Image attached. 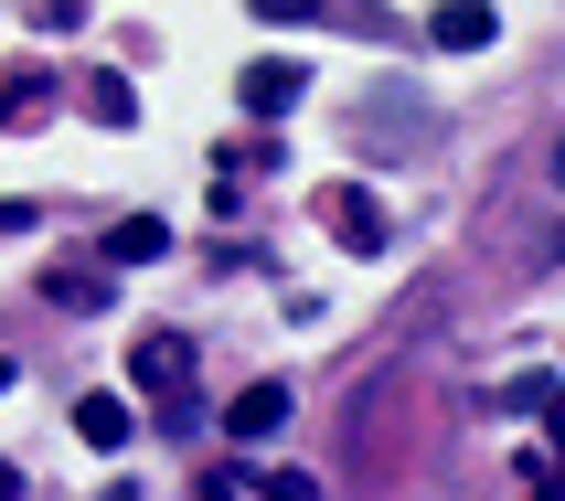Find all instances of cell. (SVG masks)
<instances>
[{"label":"cell","mask_w":565,"mask_h":501,"mask_svg":"<svg viewBox=\"0 0 565 501\" xmlns=\"http://www.w3.org/2000/svg\"><path fill=\"white\" fill-rule=\"evenodd\" d=\"M555 182H565V139H555Z\"/></svg>","instance_id":"5bb4252c"},{"label":"cell","mask_w":565,"mask_h":501,"mask_svg":"<svg viewBox=\"0 0 565 501\" xmlns=\"http://www.w3.org/2000/svg\"><path fill=\"white\" fill-rule=\"evenodd\" d=\"M320 214H331V235H342L352 256H384V203L363 182H331V192H320Z\"/></svg>","instance_id":"7a4b0ae2"},{"label":"cell","mask_w":565,"mask_h":501,"mask_svg":"<svg viewBox=\"0 0 565 501\" xmlns=\"http://www.w3.org/2000/svg\"><path fill=\"white\" fill-rule=\"evenodd\" d=\"M256 501H320L310 470H256Z\"/></svg>","instance_id":"8fae6325"},{"label":"cell","mask_w":565,"mask_h":501,"mask_svg":"<svg viewBox=\"0 0 565 501\" xmlns=\"http://www.w3.org/2000/svg\"><path fill=\"white\" fill-rule=\"evenodd\" d=\"M224 427H235V438H278L288 427V384H246V395L224 406Z\"/></svg>","instance_id":"277c9868"},{"label":"cell","mask_w":565,"mask_h":501,"mask_svg":"<svg viewBox=\"0 0 565 501\" xmlns=\"http://www.w3.org/2000/svg\"><path fill=\"white\" fill-rule=\"evenodd\" d=\"M491 32H502V11H480V0H448L438 22H427V43H438V54H480Z\"/></svg>","instance_id":"3957f363"},{"label":"cell","mask_w":565,"mask_h":501,"mask_svg":"<svg viewBox=\"0 0 565 501\" xmlns=\"http://www.w3.org/2000/svg\"><path fill=\"white\" fill-rule=\"evenodd\" d=\"M288 96H299V64H256V75H246V107H256V118H278Z\"/></svg>","instance_id":"9c48e42d"},{"label":"cell","mask_w":565,"mask_h":501,"mask_svg":"<svg viewBox=\"0 0 565 501\" xmlns=\"http://www.w3.org/2000/svg\"><path fill=\"white\" fill-rule=\"evenodd\" d=\"M43 299H54V310H107V278H96V267H54Z\"/></svg>","instance_id":"52a82bcc"},{"label":"cell","mask_w":565,"mask_h":501,"mask_svg":"<svg viewBox=\"0 0 565 501\" xmlns=\"http://www.w3.org/2000/svg\"><path fill=\"white\" fill-rule=\"evenodd\" d=\"M75 438L86 448H128V406L118 395H75Z\"/></svg>","instance_id":"8992f818"},{"label":"cell","mask_w":565,"mask_h":501,"mask_svg":"<svg viewBox=\"0 0 565 501\" xmlns=\"http://www.w3.org/2000/svg\"><path fill=\"white\" fill-rule=\"evenodd\" d=\"M0 501H22V470H11V459H0Z\"/></svg>","instance_id":"4fadbf2b"},{"label":"cell","mask_w":565,"mask_h":501,"mask_svg":"<svg viewBox=\"0 0 565 501\" xmlns=\"http://www.w3.org/2000/svg\"><path fill=\"white\" fill-rule=\"evenodd\" d=\"M86 118L128 128V118H139V86H128V75H86Z\"/></svg>","instance_id":"ba28073f"},{"label":"cell","mask_w":565,"mask_h":501,"mask_svg":"<svg viewBox=\"0 0 565 501\" xmlns=\"http://www.w3.org/2000/svg\"><path fill=\"white\" fill-rule=\"evenodd\" d=\"M171 256V224L139 214V224H107V267H160Z\"/></svg>","instance_id":"5b68a950"},{"label":"cell","mask_w":565,"mask_h":501,"mask_svg":"<svg viewBox=\"0 0 565 501\" xmlns=\"http://www.w3.org/2000/svg\"><path fill=\"white\" fill-rule=\"evenodd\" d=\"M128 374L150 384L160 406H182V395H192V342H182V331H139V352H128Z\"/></svg>","instance_id":"6da1fadb"},{"label":"cell","mask_w":565,"mask_h":501,"mask_svg":"<svg viewBox=\"0 0 565 501\" xmlns=\"http://www.w3.org/2000/svg\"><path fill=\"white\" fill-rule=\"evenodd\" d=\"M32 107H43V75H11V86H0V128L32 118Z\"/></svg>","instance_id":"7c38bea8"},{"label":"cell","mask_w":565,"mask_h":501,"mask_svg":"<svg viewBox=\"0 0 565 501\" xmlns=\"http://www.w3.org/2000/svg\"><path fill=\"white\" fill-rule=\"evenodd\" d=\"M512 480H523V491H534V501H565V459H555V448H534V459H523V470H512Z\"/></svg>","instance_id":"30bf717a"},{"label":"cell","mask_w":565,"mask_h":501,"mask_svg":"<svg viewBox=\"0 0 565 501\" xmlns=\"http://www.w3.org/2000/svg\"><path fill=\"white\" fill-rule=\"evenodd\" d=\"M107 501H128V480H118V491H107Z\"/></svg>","instance_id":"9a60e30c"},{"label":"cell","mask_w":565,"mask_h":501,"mask_svg":"<svg viewBox=\"0 0 565 501\" xmlns=\"http://www.w3.org/2000/svg\"><path fill=\"white\" fill-rule=\"evenodd\" d=\"M0 384H11V363H0Z\"/></svg>","instance_id":"2e32d148"}]
</instances>
